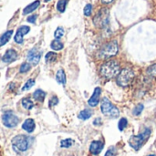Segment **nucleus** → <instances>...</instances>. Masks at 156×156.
Segmentation results:
<instances>
[{
	"mask_svg": "<svg viewBox=\"0 0 156 156\" xmlns=\"http://www.w3.org/2000/svg\"><path fill=\"white\" fill-rule=\"evenodd\" d=\"M120 71L121 68L116 60H108L105 63H103L100 69L101 75L107 80H112L117 77Z\"/></svg>",
	"mask_w": 156,
	"mask_h": 156,
	"instance_id": "nucleus-1",
	"label": "nucleus"
},
{
	"mask_svg": "<svg viewBox=\"0 0 156 156\" xmlns=\"http://www.w3.org/2000/svg\"><path fill=\"white\" fill-rule=\"evenodd\" d=\"M150 135H151V129L146 128L144 133H142L138 135L132 136L129 140V144L133 149H134L135 151H138L142 148V146L144 144V143L148 140Z\"/></svg>",
	"mask_w": 156,
	"mask_h": 156,
	"instance_id": "nucleus-2",
	"label": "nucleus"
},
{
	"mask_svg": "<svg viewBox=\"0 0 156 156\" xmlns=\"http://www.w3.org/2000/svg\"><path fill=\"white\" fill-rule=\"evenodd\" d=\"M117 53H118V43L117 41L113 40L108 42L107 44L101 47V48L99 50L98 57L101 59H107L112 57H114Z\"/></svg>",
	"mask_w": 156,
	"mask_h": 156,
	"instance_id": "nucleus-3",
	"label": "nucleus"
},
{
	"mask_svg": "<svg viewBox=\"0 0 156 156\" xmlns=\"http://www.w3.org/2000/svg\"><path fill=\"white\" fill-rule=\"evenodd\" d=\"M134 76V71L132 69H123L120 71L119 75L117 76V84L121 87L126 88L133 82Z\"/></svg>",
	"mask_w": 156,
	"mask_h": 156,
	"instance_id": "nucleus-4",
	"label": "nucleus"
},
{
	"mask_svg": "<svg viewBox=\"0 0 156 156\" xmlns=\"http://www.w3.org/2000/svg\"><path fill=\"white\" fill-rule=\"evenodd\" d=\"M101 110L103 115L108 116L110 118H118L120 115V112L116 106H114L108 98L104 97L101 102Z\"/></svg>",
	"mask_w": 156,
	"mask_h": 156,
	"instance_id": "nucleus-5",
	"label": "nucleus"
},
{
	"mask_svg": "<svg viewBox=\"0 0 156 156\" xmlns=\"http://www.w3.org/2000/svg\"><path fill=\"white\" fill-rule=\"evenodd\" d=\"M12 146L16 153L26 152L29 148V138L26 135H16L12 139Z\"/></svg>",
	"mask_w": 156,
	"mask_h": 156,
	"instance_id": "nucleus-6",
	"label": "nucleus"
},
{
	"mask_svg": "<svg viewBox=\"0 0 156 156\" xmlns=\"http://www.w3.org/2000/svg\"><path fill=\"white\" fill-rule=\"evenodd\" d=\"M110 12L108 8H101L94 16L93 23L97 27H105L109 24Z\"/></svg>",
	"mask_w": 156,
	"mask_h": 156,
	"instance_id": "nucleus-7",
	"label": "nucleus"
},
{
	"mask_svg": "<svg viewBox=\"0 0 156 156\" xmlns=\"http://www.w3.org/2000/svg\"><path fill=\"white\" fill-rule=\"evenodd\" d=\"M2 122L7 128H14L18 124L19 119L12 112H6L2 115Z\"/></svg>",
	"mask_w": 156,
	"mask_h": 156,
	"instance_id": "nucleus-8",
	"label": "nucleus"
},
{
	"mask_svg": "<svg viewBox=\"0 0 156 156\" xmlns=\"http://www.w3.org/2000/svg\"><path fill=\"white\" fill-rule=\"evenodd\" d=\"M40 58H41V52L38 51L37 48H32L31 50H29L27 56V59L28 63L33 66H36L37 64H38Z\"/></svg>",
	"mask_w": 156,
	"mask_h": 156,
	"instance_id": "nucleus-9",
	"label": "nucleus"
},
{
	"mask_svg": "<svg viewBox=\"0 0 156 156\" xmlns=\"http://www.w3.org/2000/svg\"><path fill=\"white\" fill-rule=\"evenodd\" d=\"M30 30V27H27V26H22L20 27L17 30H16V33L15 35V41L17 43V44H21L23 43V38H24V36L27 35Z\"/></svg>",
	"mask_w": 156,
	"mask_h": 156,
	"instance_id": "nucleus-10",
	"label": "nucleus"
},
{
	"mask_svg": "<svg viewBox=\"0 0 156 156\" xmlns=\"http://www.w3.org/2000/svg\"><path fill=\"white\" fill-rule=\"evenodd\" d=\"M101 89L100 87L95 88L93 94L91 95L90 99L89 100L88 103L90 107H96L99 102H100V97H101Z\"/></svg>",
	"mask_w": 156,
	"mask_h": 156,
	"instance_id": "nucleus-11",
	"label": "nucleus"
},
{
	"mask_svg": "<svg viewBox=\"0 0 156 156\" xmlns=\"http://www.w3.org/2000/svg\"><path fill=\"white\" fill-rule=\"evenodd\" d=\"M17 58V53L15 49H8L2 57V61L5 63H11Z\"/></svg>",
	"mask_w": 156,
	"mask_h": 156,
	"instance_id": "nucleus-12",
	"label": "nucleus"
},
{
	"mask_svg": "<svg viewBox=\"0 0 156 156\" xmlns=\"http://www.w3.org/2000/svg\"><path fill=\"white\" fill-rule=\"evenodd\" d=\"M103 143L101 141H93L91 144H90V152L94 154V155H98L103 149Z\"/></svg>",
	"mask_w": 156,
	"mask_h": 156,
	"instance_id": "nucleus-13",
	"label": "nucleus"
},
{
	"mask_svg": "<svg viewBox=\"0 0 156 156\" xmlns=\"http://www.w3.org/2000/svg\"><path fill=\"white\" fill-rule=\"evenodd\" d=\"M35 128H36V123L33 119H27L22 124V129L28 133H33L35 131Z\"/></svg>",
	"mask_w": 156,
	"mask_h": 156,
	"instance_id": "nucleus-14",
	"label": "nucleus"
},
{
	"mask_svg": "<svg viewBox=\"0 0 156 156\" xmlns=\"http://www.w3.org/2000/svg\"><path fill=\"white\" fill-rule=\"evenodd\" d=\"M46 94H47V93H46L44 90L38 89V90H37L34 91V93H33V98H34L37 101H38V102H44L45 98H46Z\"/></svg>",
	"mask_w": 156,
	"mask_h": 156,
	"instance_id": "nucleus-15",
	"label": "nucleus"
},
{
	"mask_svg": "<svg viewBox=\"0 0 156 156\" xmlns=\"http://www.w3.org/2000/svg\"><path fill=\"white\" fill-rule=\"evenodd\" d=\"M39 4H40V1H39V0H37V1L31 3L30 5H28L27 6H26V7L24 8L23 13H24L25 15H27V14H29V13L33 12L34 10H36V9L38 7Z\"/></svg>",
	"mask_w": 156,
	"mask_h": 156,
	"instance_id": "nucleus-16",
	"label": "nucleus"
},
{
	"mask_svg": "<svg viewBox=\"0 0 156 156\" xmlns=\"http://www.w3.org/2000/svg\"><path fill=\"white\" fill-rule=\"evenodd\" d=\"M56 80H57V82L59 83V84H62V85L66 84L67 78H66V74H65V72H64L63 69L58 70V72H57V74H56Z\"/></svg>",
	"mask_w": 156,
	"mask_h": 156,
	"instance_id": "nucleus-17",
	"label": "nucleus"
},
{
	"mask_svg": "<svg viewBox=\"0 0 156 156\" xmlns=\"http://www.w3.org/2000/svg\"><path fill=\"white\" fill-rule=\"evenodd\" d=\"M12 35H13V30H8L0 37V47L6 44L8 40L10 39V37H12Z\"/></svg>",
	"mask_w": 156,
	"mask_h": 156,
	"instance_id": "nucleus-18",
	"label": "nucleus"
},
{
	"mask_svg": "<svg viewBox=\"0 0 156 156\" xmlns=\"http://www.w3.org/2000/svg\"><path fill=\"white\" fill-rule=\"evenodd\" d=\"M91 116H92V112L90 110H88V109H85L79 113V118L80 120H83V121L90 119Z\"/></svg>",
	"mask_w": 156,
	"mask_h": 156,
	"instance_id": "nucleus-19",
	"label": "nucleus"
},
{
	"mask_svg": "<svg viewBox=\"0 0 156 156\" xmlns=\"http://www.w3.org/2000/svg\"><path fill=\"white\" fill-rule=\"evenodd\" d=\"M63 44L62 42L59 41V39H54L51 44H50V48L53 49V50H56V51H58V50H61L63 48Z\"/></svg>",
	"mask_w": 156,
	"mask_h": 156,
	"instance_id": "nucleus-20",
	"label": "nucleus"
},
{
	"mask_svg": "<svg viewBox=\"0 0 156 156\" xmlns=\"http://www.w3.org/2000/svg\"><path fill=\"white\" fill-rule=\"evenodd\" d=\"M21 103H22V106L26 110H31L34 107V103L32 102V101L29 98H23L21 100Z\"/></svg>",
	"mask_w": 156,
	"mask_h": 156,
	"instance_id": "nucleus-21",
	"label": "nucleus"
},
{
	"mask_svg": "<svg viewBox=\"0 0 156 156\" xmlns=\"http://www.w3.org/2000/svg\"><path fill=\"white\" fill-rule=\"evenodd\" d=\"M58 58V54L55 53V52H48L46 54L45 56V60L48 62V63H51V62H54Z\"/></svg>",
	"mask_w": 156,
	"mask_h": 156,
	"instance_id": "nucleus-22",
	"label": "nucleus"
},
{
	"mask_svg": "<svg viewBox=\"0 0 156 156\" xmlns=\"http://www.w3.org/2000/svg\"><path fill=\"white\" fill-rule=\"evenodd\" d=\"M74 144V141L72 139H65V140H62L61 143H60V146L62 148H69L73 145Z\"/></svg>",
	"mask_w": 156,
	"mask_h": 156,
	"instance_id": "nucleus-23",
	"label": "nucleus"
},
{
	"mask_svg": "<svg viewBox=\"0 0 156 156\" xmlns=\"http://www.w3.org/2000/svg\"><path fill=\"white\" fill-rule=\"evenodd\" d=\"M66 5H67V0H58V2L57 4V9L62 13L65 11Z\"/></svg>",
	"mask_w": 156,
	"mask_h": 156,
	"instance_id": "nucleus-24",
	"label": "nucleus"
},
{
	"mask_svg": "<svg viewBox=\"0 0 156 156\" xmlns=\"http://www.w3.org/2000/svg\"><path fill=\"white\" fill-rule=\"evenodd\" d=\"M30 69H31V65H30L28 62H25V63H23V64L20 66L19 72H20V73H27V72H28Z\"/></svg>",
	"mask_w": 156,
	"mask_h": 156,
	"instance_id": "nucleus-25",
	"label": "nucleus"
},
{
	"mask_svg": "<svg viewBox=\"0 0 156 156\" xmlns=\"http://www.w3.org/2000/svg\"><path fill=\"white\" fill-rule=\"evenodd\" d=\"M34 85H35V80H34L33 79H30V80H28L25 83V85L23 86V88H22L21 90H22V91L28 90L31 89Z\"/></svg>",
	"mask_w": 156,
	"mask_h": 156,
	"instance_id": "nucleus-26",
	"label": "nucleus"
},
{
	"mask_svg": "<svg viewBox=\"0 0 156 156\" xmlns=\"http://www.w3.org/2000/svg\"><path fill=\"white\" fill-rule=\"evenodd\" d=\"M127 125H128V121H127V119H125V118H122V119L119 121L118 128H119V130H120L121 132H122V131L127 127Z\"/></svg>",
	"mask_w": 156,
	"mask_h": 156,
	"instance_id": "nucleus-27",
	"label": "nucleus"
},
{
	"mask_svg": "<svg viewBox=\"0 0 156 156\" xmlns=\"http://www.w3.org/2000/svg\"><path fill=\"white\" fill-rule=\"evenodd\" d=\"M63 35H64V29H63L61 27H58V28L56 29L55 33H54V36H55V37H56L57 39L61 38V37H63Z\"/></svg>",
	"mask_w": 156,
	"mask_h": 156,
	"instance_id": "nucleus-28",
	"label": "nucleus"
},
{
	"mask_svg": "<svg viewBox=\"0 0 156 156\" xmlns=\"http://www.w3.org/2000/svg\"><path fill=\"white\" fill-rule=\"evenodd\" d=\"M143 111H144V105H143V104H138V105L134 108L133 113L134 115H136V116H139V115L143 112Z\"/></svg>",
	"mask_w": 156,
	"mask_h": 156,
	"instance_id": "nucleus-29",
	"label": "nucleus"
},
{
	"mask_svg": "<svg viewBox=\"0 0 156 156\" xmlns=\"http://www.w3.org/2000/svg\"><path fill=\"white\" fill-rule=\"evenodd\" d=\"M147 73H148L150 76H152V77H155L156 78V64H154V65H152L151 67H149V68H148V69H147Z\"/></svg>",
	"mask_w": 156,
	"mask_h": 156,
	"instance_id": "nucleus-30",
	"label": "nucleus"
},
{
	"mask_svg": "<svg viewBox=\"0 0 156 156\" xmlns=\"http://www.w3.org/2000/svg\"><path fill=\"white\" fill-rule=\"evenodd\" d=\"M91 12H92V5L90 4L86 5V6L84 7V15L86 16H90L91 15Z\"/></svg>",
	"mask_w": 156,
	"mask_h": 156,
	"instance_id": "nucleus-31",
	"label": "nucleus"
},
{
	"mask_svg": "<svg viewBox=\"0 0 156 156\" xmlns=\"http://www.w3.org/2000/svg\"><path fill=\"white\" fill-rule=\"evenodd\" d=\"M116 154H117V150H116V148L113 147V146H112L111 148L108 149V151L106 152V154H105V155L104 156H116Z\"/></svg>",
	"mask_w": 156,
	"mask_h": 156,
	"instance_id": "nucleus-32",
	"label": "nucleus"
},
{
	"mask_svg": "<svg viewBox=\"0 0 156 156\" xmlns=\"http://www.w3.org/2000/svg\"><path fill=\"white\" fill-rule=\"evenodd\" d=\"M58 104V98L57 96H53L50 100H49V103H48V106L51 108V107H54L56 105Z\"/></svg>",
	"mask_w": 156,
	"mask_h": 156,
	"instance_id": "nucleus-33",
	"label": "nucleus"
},
{
	"mask_svg": "<svg viewBox=\"0 0 156 156\" xmlns=\"http://www.w3.org/2000/svg\"><path fill=\"white\" fill-rule=\"evenodd\" d=\"M37 15H32V16H29L28 17H27V22H29V23H35L36 22V19H37Z\"/></svg>",
	"mask_w": 156,
	"mask_h": 156,
	"instance_id": "nucleus-34",
	"label": "nucleus"
},
{
	"mask_svg": "<svg viewBox=\"0 0 156 156\" xmlns=\"http://www.w3.org/2000/svg\"><path fill=\"white\" fill-rule=\"evenodd\" d=\"M101 123H102V122H101V118H97V119H95L94 122H93V124L96 125V126L101 125Z\"/></svg>",
	"mask_w": 156,
	"mask_h": 156,
	"instance_id": "nucleus-35",
	"label": "nucleus"
},
{
	"mask_svg": "<svg viewBox=\"0 0 156 156\" xmlns=\"http://www.w3.org/2000/svg\"><path fill=\"white\" fill-rule=\"evenodd\" d=\"M8 90H9L10 91H15V90H16V85H15L14 83H10L9 86H8Z\"/></svg>",
	"mask_w": 156,
	"mask_h": 156,
	"instance_id": "nucleus-36",
	"label": "nucleus"
},
{
	"mask_svg": "<svg viewBox=\"0 0 156 156\" xmlns=\"http://www.w3.org/2000/svg\"><path fill=\"white\" fill-rule=\"evenodd\" d=\"M113 0H101V3L102 4H105V5H107V4H110V3H112Z\"/></svg>",
	"mask_w": 156,
	"mask_h": 156,
	"instance_id": "nucleus-37",
	"label": "nucleus"
},
{
	"mask_svg": "<svg viewBox=\"0 0 156 156\" xmlns=\"http://www.w3.org/2000/svg\"><path fill=\"white\" fill-rule=\"evenodd\" d=\"M148 156H156V155H154V154H151V155H148Z\"/></svg>",
	"mask_w": 156,
	"mask_h": 156,
	"instance_id": "nucleus-38",
	"label": "nucleus"
},
{
	"mask_svg": "<svg viewBox=\"0 0 156 156\" xmlns=\"http://www.w3.org/2000/svg\"><path fill=\"white\" fill-rule=\"evenodd\" d=\"M45 1H46V2H48V1H49V0H45Z\"/></svg>",
	"mask_w": 156,
	"mask_h": 156,
	"instance_id": "nucleus-39",
	"label": "nucleus"
}]
</instances>
